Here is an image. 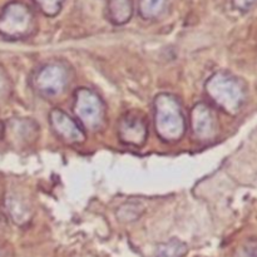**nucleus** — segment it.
<instances>
[{"label": "nucleus", "mask_w": 257, "mask_h": 257, "mask_svg": "<svg viewBox=\"0 0 257 257\" xmlns=\"http://www.w3.org/2000/svg\"><path fill=\"white\" fill-rule=\"evenodd\" d=\"M205 88L210 99L228 114H237L245 104V87L238 78L230 73H215L208 78Z\"/></svg>", "instance_id": "f03ea898"}, {"label": "nucleus", "mask_w": 257, "mask_h": 257, "mask_svg": "<svg viewBox=\"0 0 257 257\" xmlns=\"http://www.w3.org/2000/svg\"><path fill=\"white\" fill-rule=\"evenodd\" d=\"M50 124L54 132L67 143H83L85 133L82 125L62 109H53L49 114Z\"/></svg>", "instance_id": "6e6552de"}, {"label": "nucleus", "mask_w": 257, "mask_h": 257, "mask_svg": "<svg viewBox=\"0 0 257 257\" xmlns=\"http://www.w3.org/2000/svg\"><path fill=\"white\" fill-rule=\"evenodd\" d=\"M35 15L25 3H9L0 13V35L7 39H25L35 32Z\"/></svg>", "instance_id": "7ed1b4c3"}, {"label": "nucleus", "mask_w": 257, "mask_h": 257, "mask_svg": "<svg viewBox=\"0 0 257 257\" xmlns=\"http://www.w3.org/2000/svg\"><path fill=\"white\" fill-rule=\"evenodd\" d=\"M69 73L63 64L49 63L38 70L35 74L33 85L40 95L47 98L58 97L68 87Z\"/></svg>", "instance_id": "39448f33"}, {"label": "nucleus", "mask_w": 257, "mask_h": 257, "mask_svg": "<svg viewBox=\"0 0 257 257\" xmlns=\"http://www.w3.org/2000/svg\"><path fill=\"white\" fill-rule=\"evenodd\" d=\"M135 5L133 0H108L107 17L114 25H123L133 17Z\"/></svg>", "instance_id": "9b49d317"}, {"label": "nucleus", "mask_w": 257, "mask_h": 257, "mask_svg": "<svg viewBox=\"0 0 257 257\" xmlns=\"http://www.w3.org/2000/svg\"><path fill=\"white\" fill-rule=\"evenodd\" d=\"M156 132L162 141L175 143L186 132V118L177 98L170 93H161L155 98Z\"/></svg>", "instance_id": "f257e3e1"}, {"label": "nucleus", "mask_w": 257, "mask_h": 257, "mask_svg": "<svg viewBox=\"0 0 257 257\" xmlns=\"http://www.w3.org/2000/svg\"><path fill=\"white\" fill-rule=\"evenodd\" d=\"M191 130L193 137L200 142H210L213 140L218 131L215 110L206 103H197L191 110Z\"/></svg>", "instance_id": "423d86ee"}, {"label": "nucleus", "mask_w": 257, "mask_h": 257, "mask_svg": "<svg viewBox=\"0 0 257 257\" xmlns=\"http://www.w3.org/2000/svg\"><path fill=\"white\" fill-rule=\"evenodd\" d=\"M120 142L132 147H142L148 137V125L140 113H125L118 124Z\"/></svg>", "instance_id": "0eeeda50"}, {"label": "nucleus", "mask_w": 257, "mask_h": 257, "mask_svg": "<svg viewBox=\"0 0 257 257\" xmlns=\"http://www.w3.org/2000/svg\"><path fill=\"white\" fill-rule=\"evenodd\" d=\"M0 257H4V256H3V252H2V251H0Z\"/></svg>", "instance_id": "a211bd4d"}, {"label": "nucleus", "mask_w": 257, "mask_h": 257, "mask_svg": "<svg viewBox=\"0 0 257 257\" xmlns=\"http://www.w3.org/2000/svg\"><path fill=\"white\" fill-rule=\"evenodd\" d=\"M12 94V82L3 67H0V105L5 104Z\"/></svg>", "instance_id": "2eb2a0df"}, {"label": "nucleus", "mask_w": 257, "mask_h": 257, "mask_svg": "<svg viewBox=\"0 0 257 257\" xmlns=\"http://www.w3.org/2000/svg\"><path fill=\"white\" fill-rule=\"evenodd\" d=\"M65 0H33L38 9L47 17H55L62 10Z\"/></svg>", "instance_id": "4468645a"}, {"label": "nucleus", "mask_w": 257, "mask_h": 257, "mask_svg": "<svg viewBox=\"0 0 257 257\" xmlns=\"http://www.w3.org/2000/svg\"><path fill=\"white\" fill-rule=\"evenodd\" d=\"M8 133L17 145H27L37 138L38 125L30 119H13L8 125Z\"/></svg>", "instance_id": "1a4fd4ad"}, {"label": "nucleus", "mask_w": 257, "mask_h": 257, "mask_svg": "<svg viewBox=\"0 0 257 257\" xmlns=\"http://www.w3.org/2000/svg\"><path fill=\"white\" fill-rule=\"evenodd\" d=\"M235 257H257V240L250 238L245 241L236 251Z\"/></svg>", "instance_id": "dca6fc26"}, {"label": "nucleus", "mask_w": 257, "mask_h": 257, "mask_svg": "<svg viewBox=\"0 0 257 257\" xmlns=\"http://www.w3.org/2000/svg\"><path fill=\"white\" fill-rule=\"evenodd\" d=\"M168 2L170 0H140L138 2V12L143 19H156L167 9Z\"/></svg>", "instance_id": "f8f14e48"}, {"label": "nucleus", "mask_w": 257, "mask_h": 257, "mask_svg": "<svg viewBox=\"0 0 257 257\" xmlns=\"http://www.w3.org/2000/svg\"><path fill=\"white\" fill-rule=\"evenodd\" d=\"M74 113L80 125L89 131H99L104 125L105 105L99 95L88 88L75 92Z\"/></svg>", "instance_id": "20e7f679"}, {"label": "nucleus", "mask_w": 257, "mask_h": 257, "mask_svg": "<svg viewBox=\"0 0 257 257\" xmlns=\"http://www.w3.org/2000/svg\"><path fill=\"white\" fill-rule=\"evenodd\" d=\"M188 246L178 238H171L157 247V257H185Z\"/></svg>", "instance_id": "ddd939ff"}, {"label": "nucleus", "mask_w": 257, "mask_h": 257, "mask_svg": "<svg viewBox=\"0 0 257 257\" xmlns=\"http://www.w3.org/2000/svg\"><path fill=\"white\" fill-rule=\"evenodd\" d=\"M233 5L240 10H248L252 5H255L257 0H232Z\"/></svg>", "instance_id": "f3484780"}, {"label": "nucleus", "mask_w": 257, "mask_h": 257, "mask_svg": "<svg viewBox=\"0 0 257 257\" xmlns=\"http://www.w3.org/2000/svg\"><path fill=\"white\" fill-rule=\"evenodd\" d=\"M7 208L10 217L17 225H27L32 218V208L29 202L20 193H9L7 197Z\"/></svg>", "instance_id": "9d476101"}]
</instances>
